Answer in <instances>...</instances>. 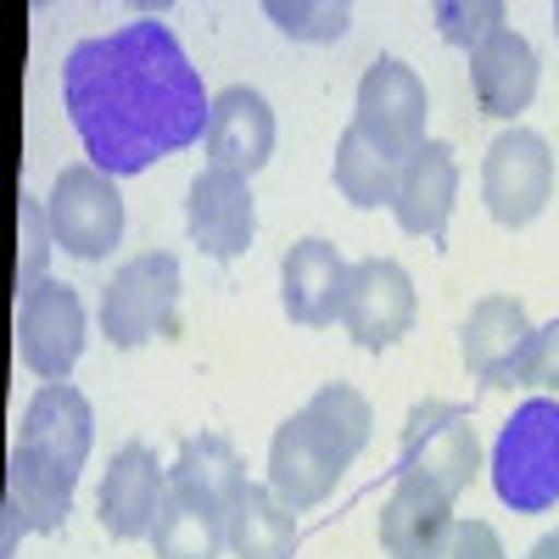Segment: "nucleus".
I'll return each mask as SVG.
<instances>
[{
    "instance_id": "2eb2a0df",
    "label": "nucleus",
    "mask_w": 559,
    "mask_h": 559,
    "mask_svg": "<svg viewBox=\"0 0 559 559\" xmlns=\"http://www.w3.org/2000/svg\"><path fill=\"white\" fill-rule=\"evenodd\" d=\"M453 498L426 481V476H403L397 492L381 509V548L386 559H448L453 554Z\"/></svg>"
},
{
    "instance_id": "2f4dec72",
    "label": "nucleus",
    "mask_w": 559,
    "mask_h": 559,
    "mask_svg": "<svg viewBox=\"0 0 559 559\" xmlns=\"http://www.w3.org/2000/svg\"><path fill=\"white\" fill-rule=\"evenodd\" d=\"M554 34H559V7H554Z\"/></svg>"
},
{
    "instance_id": "f257e3e1",
    "label": "nucleus",
    "mask_w": 559,
    "mask_h": 559,
    "mask_svg": "<svg viewBox=\"0 0 559 559\" xmlns=\"http://www.w3.org/2000/svg\"><path fill=\"white\" fill-rule=\"evenodd\" d=\"M62 102L84 157L112 179L146 174L157 157L207 134V90L168 23H123L68 51Z\"/></svg>"
},
{
    "instance_id": "20e7f679",
    "label": "nucleus",
    "mask_w": 559,
    "mask_h": 559,
    "mask_svg": "<svg viewBox=\"0 0 559 559\" xmlns=\"http://www.w3.org/2000/svg\"><path fill=\"white\" fill-rule=\"evenodd\" d=\"M45 218H51V236L57 247H68L73 258L96 263L118 247L123 236V197H118V179L102 174L96 163H73L57 174L51 185V202H45Z\"/></svg>"
},
{
    "instance_id": "393cba45",
    "label": "nucleus",
    "mask_w": 559,
    "mask_h": 559,
    "mask_svg": "<svg viewBox=\"0 0 559 559\" xmlns=\"http://www.w3.org/2000/svg\"><path fill=\"white\" fill-rule=\"evenodd\" d=\"M308 419L331 437V448L353 464L364 448H369V431H376V408H369V397L358 392V386H347V381H331V386H319L308 403Z\"/></svg>"
},
{
    "instance_id": "7c9ffc66",
    "label": "nucleus",
    "mask_w": 559,
    "mask_h": 559,
    "mask_svg": "<svg viewBox=\"0 0 559 559\" xmlns=\"http://www.w3.org/2000/svg\"><path fill=\"white\" fill-rule=\"evenodd\" d=\"M526 559H559V526H554V532H548V537H543V543L526 554Z\"/></svg>"
},
{
    "instance_id": "f3484780",
    "label": "nucleus",
    "mask_w": 559,
    "mask_h": 559,
    "mask_svg": "<svg viewBox=\"0 0 559 559\" xmlns=\"http://www.w3.org/2000/svg\"><path fill=\"white\" fill-rule=\"evenodd\" d=\"M202 140H207V168H229V174L252 179L274 157V112L252 84H229L213 96Z\"/></svg>"
},
{
    "instance_id": "4468645a",
    "label": "nucleus",
    "mask_w": 559,
    "mask_h": 559,
    "mask_svg": "<svg viewBox=\"0 0 559 559\" xmlns=\"http://www.w3.org/2000/svg\"><path fill=\"white\" fill-rule=\"evenodd\" d=\"M163 498H168V471L157 464V453L146 442H129L112 453L107 476H102L96 515L118 543H134V537H152Z\"/></svg>"
},
{
    "instance_id": "7ed1b4c3",
    "label": "nucleus",
    "mask_w": 559,
    "mask_h": 559,
    "mask_svg": "<svg viewBox=\"0 0 559 559\" xmlns=\"http://www.w3.org/2000/svg\"><path fill=\"white\" fill-rule=\"evenodd\" d=\"M102 331L112 347L134 353L157 336H179V258L140 252L102 292Z\"/></svg>"
},
{
    "instance_id": "ddd939ff",
    "label": "nucleus",
    "mask_w": 559,
    "mask_h": 559,
    "mask_svg": "<svg viewBox=\"0 0 559 559\" xmlns=\"http://www.w3.org/2000/svg\"><path fill=\"white\" fill-rule=\"evenodd\" d=\"M90 442H96V414H90L84 392L68 386V381H45V386L34 392L28 414H23L17 448L79 481L84 459H90Z\"/></svg>"
},
{
    "instance_id": "cd10ccee",
    "label": "nucleus",
    "mask_w": 559,
    "mask_h": 559,
    "mask_svg": "<svg viewBox=\"0 0 559 559\" xmlns=\"http://www.w3.org/2000/svg\"><path fill=\"white\" fill-rule=\"evenodd\" d=\"M503 17L509 12L498 7V0H442L437 7V34L448 45H459V51H476V45H487L498 28H509Z\"/></svg>"
},
{
    "instance_id": "0eeeda50",
    "label": "nucleus",
    "mask_w": 559,
    "mask_h": 559,
    "mask_svg": "<svg viewBox=\"0 0 559 559\" xmlns=\"http://www.w3.org/2000/svg\"><path fill=\"white\" fill-rule=\"evenodd\" d=\"M481 471V442L471 414L453 403H414L403 419V476H426L459 498Z\"/></svg>"
},
{
    "instance_id": "5701e85b",
    "label": "nucleus",
    "mask_w": 559,
    "mask_h": 559,
    "mask_svg": "<svg viewBox=\"0 0 559 559\" xmlns=\"http://www.w3.org/2000/svg\"><path fill=\"white\" fill-rule=\"evenodd\" d=\"M397 179H403V163L392 152H381L358 123H347L342 140H336V191L353 207H392Z\"/></svg>"
},
{
    "instance_id": "412c9836",
    "label": "nucleus",
    "mask_w": 559,
    "mask_h": 559,
    "mask_svg": "<svg viewBox=\"0 0 559 559\" xmlns=\"http://www.w3.org/2000/svg\"><path fill=\"white\" fill-rule=\"evenodd\" d=\"M224 548L236 559H292L297 548V509L280 503L274 487L247 481L224 503Z\"/></svg>"
},
{
    "instance_id": "9b49d317",
    "label": "nucleus",
    "mask_w": 559,
    "mask_h": 559,
    "mask_svg": "<svg viewBox=\"0 0 559 559\" xmlns=\"http://www.w3.org/2000/svg\"><path fill=\"white\" fill-rule=\"evenodd\" d=\"M185 229H191V241L229 263L241 258L258 236V207H252V185L229 168H202L191 179V197H185Z\"/></svg>"
},
{
    "instance_id": "a878e982",
    "label": "nucleus",
    "mask_w": 559,
    "mask_h": 559,
    "mask_svg": "<svg viewBox=\"0 0 559 559\" xmlns=\"http://www.w3.org/2000/svg\"><path fill=\"white\" fill-rule=\"evenodd\" d=\"M269 23L292 39H308V45H331L353 28V7H336V0H269Z\"/></svg>"
},
{
    "instance_id": "c756f323",
    "label": "nucleus",
    "mask_w": 559,
    "mask_h": 559,
    "mask_svg": "<svg viewBox=\"0 0 559 559\" xmlns=\"http://www.w3.org/2000/svg\"><path fill=\"white\" fill-rule=\"evenodd\" d=\"M448 559H509V554H503V543H498V532L487 521H464L453 532V554Z\"/></svg>"
},
{
    "instance_id": "39448f33",
    "label": "nucleus",
    "mask_w": 559,
    "mask_h": 559,
    "mask_svg": "<svg viewBox=\"0 0 559 559\" xmlns=\"http://www.w3.org/2000/svg\"><path fill=\"white\" fill-rule=\"evenodd\" d=\"M426 84L419 73L397 57H376L358 79V102H353V123L376 140L381 152H392L397 163H408L419 146H426Z\"/></svg>"
},
{
    "instance_id": "a211bd4d",
    "label": "nucleus",
    "mask_w": 559,
    "mask_h": 559,
    "mask_svg": "<svg viewBox=\"0 0 559 559\" xmlns=\"http://www.w3.org/2000/svg\"><path fill=\"white\" fill-rule=\"evenodd\" d=\"M453 197H459V157L448 140H426L408 163H403V179H397V224L403 236H426L437 241L448 229V213H453Z\"/></svg>"
},
{
    "instance_id": "f03ea898",
    "label": "nucleus",
    "mask_w": 559,
    "mask_h": 559,
    "mask_svg": "<svg viewBox=\"0 0 559 559\" xmlns=\"http://www.w3.org/2000/svg\"><path fill=\"white\" fill-rule=\"evenodd\" d=\"M492 487L509 509L543 515L559 503V403L532 397L503 419L492 442Z\"/></svg>"
},
{
    "instance_id": "bb28decb",
    "label": "nucleus",
    "mask_w": 559,
    "mask_h": 559,
    "mask_svg": "<svg viewBox=\"0 0 559 559\" xmlns=\"http://www.w3.org/2000/svg\"><path fill=\"white\" fill-rule=\"evenodd\" d=\"M51 252H57V236H51V218H45V202L23 197L17 202V302L45 286Z\"/></svg>"
},
{
    "instance_id": "423d86ee",
    "label": "nucleus",
    "mask_w": 559,
    "mask_h": 559,
    "mask_svg": "<svg viewBox=\"0 0 559 559\" xmlns=\"http://www.w3.org/2000/svg\"><path fill=\"white\" fill-rule=\"evenodd\" d=\"M554 197V152L537 129H503L481 163V202L503 229L532 224Z\"/></svg>"
},
{
    "instance_id": "4be33fe9",
    "label": "nucleus",
    "mask_w": 559,
    "mask_h": 559,
    "mask_svg": "<svg viewBox=\"0 0 559 559\" xmlns=\"http://www.w3.org/2000/svg\"><path fill=\"white\" fill-rule=\"evenodd\" d=\"M152 554L157 559H218L224 554V509L191 487L168 481V498L152 526Z\"/></svg>"
},
{
    "instance_id": "c85d7f7f",
    "label": "nucleus",
    "mask_w": 559,
    "mask_h": 559,
    "mask_svg": "<svg viewBox=\"0 0 559 559\" xmlns=\"http://www.w3.org/2000/svg\"><path fill=\"white\" fill-rule=\"evenodd\" d=\"M521 381H532V386H554V392H559V319L548 324V331H537V336H532Z\"/></svg>"
},
{
    "instance_id": "aec40b11",
    "label": "nucleus",
    "mask_w": 559,
    "mask_h": 559,
    "mask_svg": "<svg viewBox=\"0 0 559 559\" xmlns=\"http://www.w3.org/2000/svg\"><path fill=\"white\" fill-rule=\"evenodd\" d=\"M471 90L487 118H515L537 96V51L515 28H498L487 45L471 51Z\"/></svg>"
},
{
    "instance_id": "b1692460",
    "label": "nucleus",
    "mask_w": 559,
    "mask_h": 559,
    "mask_svg": "<svg viewBox=\"0 0 559 559\" xmlns=\"http://www.w3.org/2000/svg\"><path fill=\"white\" fill-rule=\"evenodd\" d=\"M168 481L174 487H191V492H202V498H213L224 509L229 498L247 487V464H241V453H236V442H229V437L202 431V437H185L179 442V459H174Z\"/></svg>"
},
{
    "instance_id": "9d476101",
    "label": "nucleus",
    "mask_w": 559,
    "mask_h": 559,
    "mask_svg": "<svg viewBox=\"0 0 559 559\" xmlns=\"http://www.w3.org/2000/svg\"><path fill=\"white\" fill-rule=\"evenodd\" d=\"M17 347L39 381H62L84 353V302L73 286L45 280L17 302Z\"/></svg>"
},
{
    "instance_id": "6ab92c4d",
    "label": "nucleus",
    "mask_w": 559,
    "mask_h": 559,
    "mask_svg": "<svg viewBox=\"0 0 559 559\" xmlns=\"http://www.w3.org/2000/svg\"><path fill=\"white\" fill-rule=\"evenodd\" d=\"M73 476L51 471L45 459L12 448V464H7V526H0V543L7 554L17 548V537H34V532H57L62 515L73 509Z\"/></svg>"
},
{
    "instance_id": "dca6fc26",
    "label": "nucleus",
    "mask_w": 559,
    "mask_h": 559,
    "mask_svg": "<svg viewBox=\"0 0 559 559\" xmlns=\"http://www.w3.org/2000/svg\"><path fill=\"white\" fill-rule=\"evenodd\" d=\"M347 274H353V263L331 241H319V236L297 241L280 258V302H286L292 324H302V331L336 324L342 302H347Z\"/></svg>"
},
{
    "instance_id": "6e6552de",
    "label": "nucleus",
    "mask_w": 559,
    "mask_h": 559,
    "mask_svg": "<svg viewBox=\"0 0 559 559\" xmlns=\"http://www.w3.org/2000/svg\"><path fill=\"white\" fill-rule=\"evenodd\" d=\"M414 280L403 263L392 258H364L353 263L347 274V302H342V324H347V336L364 347V353H386L397 347L408 331H414Z\"/></svg>"
},
{
    "instance_id": "f8f14e48",
    "label": "nucleus",
    "mask_w": 559,
    "mask_h": 559,
    "mask_svg": "<svg viewBox=\"0 0 559 559\" xmlns=\"http://www.w3.org/2000/svg\"><path fill=\"white\" fill-rule=\"evenodd\" d=\"M532 319L515 297H481L471 308L459 331V347H464V369H471V381H481L487 392L498 386H515L521 369H526V347H532Z\"/></svg>"
},
{
    "instance_id": "1a4fd4ad",
    "label": "nucleus",
    "mask_w": 559,
    "mask_h": 559,
    "mask_svg": "<svg viewBox=\"0 0 559 559\" xmlns=\"http://www.w3.org/2000/svg\"><path fill=\"white\" fill-rule=\"evenodd\" d=\"M342 476H347V459L308 419V408H297L269 442V487H274V498L292 503V509H313V503H324L336 492Z\"/></svg>"
}]
</instances>
